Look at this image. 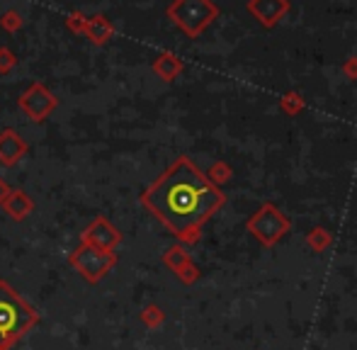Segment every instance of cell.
Returning <instances> with one entry per match:
<instances>
[{"label": "cell", "instance_id": "4fadbf2b", "mask_svg": "<svg viewBox=\"0 0 357 350\" xmlns=\"http://www.w3.org/2000/svg\"><path fill=\"white\" fill-rule=\"evenodd\" d=\"M85 24H88V17H85L80 10H73V13L66 15V27L71 29L73 34H83L85 32Z\"/></svg>", "mask_w": 357, "mask_h": 350}, {"label": "cell", "instance_id": "5bb4252c", "mask_svg": "<svg viewBox=\"0 0 357 350\" xmlns=\"http://www.w3.org/2000/svg\"><path fill=\"white\" fill-rule=\"evenodd\" d=\"M15 63H17V56H15L8 47H0V76H5V73L13 71Z\"/></svg>", "mask_w": 357, "mask_h": 350}, {"label": "cell", "instance_id": "7c38bea8", "mask_svg": "<svg viewBox=\"0 0 357 350\" xmlns=\"http://www.w3.org/2000/svg\"><path fill=\"white\" fill-rule=\"evenodd\" d=\"M22 24H24V20H22V15H20L17 10H5V13L0 15V27H3L5 32H10V34L20 32V29H22Z\"/></svg>", "mask_w": 357, "mask_h": 350}, {"label": "cell", "instance_id": "30bf717a", "mask_svg": "<svg viewBox=\"0 0 357 350\" xmlns=\"http://www.w3.org/2000/svg\"><path fill=\"white\" fill-rule=\"evenodd\" d=\"M3 204H5V209H8V212L13 214L15 219H24L29 212H32V199H29L24 192H20V190L10 192L8 199H5Z\"/></svg>", "mask_w": 357, "mask_h": 350}, {"label": "cell", "instance_id": "8fae6325", "mask_svg": "<svg viewBox=\"0 0 357 350\" xmlns=\"http://www.w3.org/2000/svg\"><path fill=\"white\" fill-rule=\"evenodd\" d=\"M88 241H98V246H109V243L117 241V231H114L105 219H98V222L88 229Z\"/></svg>", "mask_w": 357, "mask_h": 350}, {"label": "cell", "instance_id": "277c9868", "mask_svg": "<svg viewBox=\"0 0 357 350\" xmlns=\"http://www.w3.org/2000/svg\"><path fill=\"white\" fill-rule=\"evenodd\" d=\"M20 107L34 122H42V119L49 117L54 107H56V98L52 95V90L42 83H32L22 95H20Z\"/></svg>", "mask_w": 357, "mask_h": 350}, {"label": "cell", "instance_id": "ba28073f", "mask_svg": "<svg viewBox=\"0 0 357 350\" xmlns=\"http://www.w3.org/2000/svg\"><path fill=\"white\" fill-rule=\"evenodd\" d=\"M85 37L90 39L93 44H98V47H102V44H107L109 39H112L114 34V24L109 22L105 15H93V17H88V24H85Z\"/></svg>", "mask_w": 357, "mask_h": 350}, {"label": "cell", "instance_id": "9a60e30c", "mask_svg": "<svg viewBox=\"0 0 357 350\" xmlns=\"http://www.w3.org/2000/svg\"><path fill=\"white\" fill-rule=\"evenodd\" d=\"M8 195H10V190H8V185L3 183V180H0V204L5 202V199H8Z\"/></svg>", "mask_w": 357, "mask_h": 350}, {"label": "cell", "instance_id": "52a82bcc", "mask_svg": "<svg viewBox=\"0 0 357 350\" xmlns=\"http://www.w3.org/2000/svg\"><path fill=\"white\" fill-rule=\"evenodd\" d=\"M24 153H27L24 139L15 129H3L0 132V163L3 166H15Z\"/></svg>", "mask_w": 357, "mask_h": 350}, {"label": "cell", "instance_id": "8992f818", "mask_svg": "<svg viewBox=\"0 0 357 350\" xmlns=\"http://www.w3.org/2000/svg\"><path fill=\"white\" fill-rule=\"evenodd\" d=\"M248 13L263 27L273 29L289 13V0H248Z\"/></svg>", "mask_w": 357, "mask_h": 350}, {"label": "cell", "instance_id": "9c48e42d", "mask_svg": "<svg viewBox=\"0 0 357 350\" xmlns=\"http://www.w3.org/2000/svg\"><path fill=\"white\" fill-rule=\"evenodd\" d=\"M183 71V61H180L175 54L170 52H160L158 56H155L153 61V73L158 78H163V81H173V78H178V73Z\"/></svg>", "mask_w": 357, "mask_h": 350}, {"label": "cell", "instance_id": "6da1fadb", "mask_svg": "<svg viewBox=\"0 0 357 350\" xmlns=\"http://www.w3.org/2000/svg\"><path fill=\"white\" fill-rule=\"evenodd\" d=\"M142 202L170 231L188 238L224 204V195L190 158L183 156L146 190Z\"/></svg>", "mask_w": 357, "mask_h": 350}, {"label": "cell", "instance_id": "7a4b0ae2", "mask_svg": "<svg viewBox=\"0 0 357 350\" xmlns=\"http://www.w3.org/2000/svg\"><path fill=\"white\" fill-rule=\"evenodd\" d=\"M34 312L8 287L0 282V350H5L17 336H22L34 324Z\"/></svg>", "mask_w": 357, "mask_h": 350}, {"label": "cell", "instance_id": "5b68a950", "mask_svg": "<svg viewBox=\"0 0 357 350\" xmlns=\"http://www.w3.org/2000/svg\"><path fill=\"white\" fill-rule=\"evenodd\" d=\"M250 229L258 234V238H263L265 243H273L275 238H280L287 231V219L278 212L275 207H263L255 219L250 222Z\"/></svg>", "mask_w": 357, "mask_h": 350}, {"label": "cell", "instance_id": "3957f363", "mask_svg": "<svg viewBox=\"0 0 357 350\" xmlns=\"http://www.w3.org/2000/svg\"><path fill=\"white\" fill-rule=\"evenodd\" d=\"M165 15L168 20H173L175 27L195 39L219 17V8L212 0H173Z\"/></svg>", "mask_w": 357, "mask_h": 350}]
</instances>
